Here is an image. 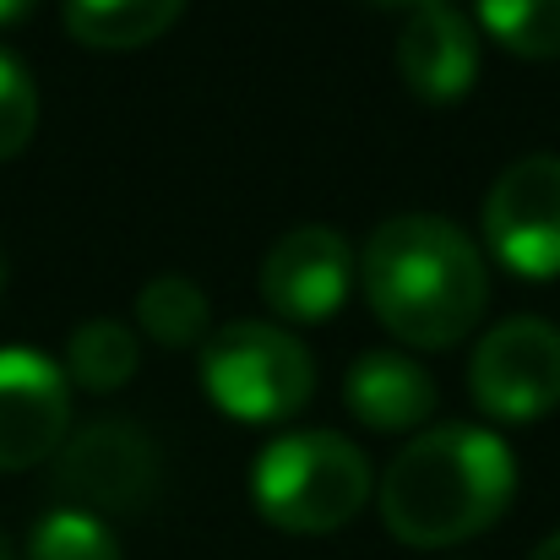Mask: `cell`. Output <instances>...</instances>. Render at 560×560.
Listing matches in <instances>:
<instances>
[{
	"label": "cell",
	"instance_id": "obj_6",
	"mask_svg": "<svg viewBox=\"0 0 560 560\" xmlns=\"http://www.w3.org/2000/svg\"><path fill=\"white\" fill-rule=\"evenodd\" d=\"M159 446L142 424L131 419H98L82 424L77 435H66V446L55 452V490L93 512V517H115V512H137L153 501L159 490Z\"/></svg>",
	"mask_w": 560,
	"mask_h": 560
},
{
	"label": "cell",
	"instance_id": "obj_11",
	"mask_svg": "<svg viewBox=\"0 0 560 560\" xmlns=\"http://www.w3.org/2000/svg\"><path fill=\"white\" fill-rule=\"evenodd\" d=\"M343 402L365 430L402 435L435 413V375L402 349H371L343 375Z\"/></svg>",
	"mask_w": 560,
	"mask_h": 560
},
{
	"label": "cell",
	"instance_id": "obj_10",
	"mask_svg": "<svg viewBox=\"0 0 560 560\" xmlns=\"http://www.w3.org/2000/svg\"><path fill=\"white\" fill-rule=\"evenodd\" d=\"M397 71L413 98L457 104L479 82V33L457 5H419L397 27Z\"/></svg>",
	"mask_w": 560,
	"mask_h": 560
},
{
	"label": "cell",
	"instance_id": "obj_15",
	"mask_svg": "<svg viewBox=\"0 0 560 560\" xmlns=\"http://www.w3.org/2000/svg\"><path fill=\"white\" fill-rule=\"evenodd\" d=\"M479 27L517 60H560V0H479Z\"/></svg>",
	"mask_w": 560,
	"mask_h": 560
},
{
	"label": "cell",
	"instance_id": "obj_7",
	"mask_svg": "<svg viewBox=\"0 0 560 560\" xmlns=\"http://www.w3.org/2000/svg\"><path fill=\"white\" fill-rule=\"evenodd\" d=\"M485 245H490V256L506 272H517L528 283L560 278V159L556 153L517 159L512 170L495 175V186L485 196Z\"/></svg>",
	"mask_w": 560,
	"mask_h": 560
},
{
	"label": "cell",
	"instance_id": "obj_12",
	"mask_svg": "<svg viewBox=\"0 0 560 560\" xmlns=\"http://www.w3.org/2000/svg\"><path fill=\"white\" fill-rule=\"evenodd\" d=\"M186 0H66V33L82 49L126 55L164 38L180 22Z\"/></svg>",
	"mask_w": 560,
	"mask_h": 560
},
{
	"label": "cell",
	"instance_id": "obj_1",
	"mask_svg": "<svg viewBox=\"0 0 560 560\" xmlns=\"http://www.w3.org/2000/svg\"><path fill=\"white\" fill-rule=\"evenodd\" d=\"M360 283L375 322L408 349H457L490 305L479 245L441 212H397L360 250Z\"/></svg>",
	"mask_w": 560,
	"mask_h": 560
},
{
	"label": "cell",
	"instance_id": "obj_21",
	"mask_svg": "<svg viewBox=\"0 0 560 560\" xmlns=\"http://www.w3.org/2000/svg\"><path fill=\"white\" fill-rule=\"evenodd\" d=\"M0 560H16V556H11V550H5V545H0Z\"/></svg>",
	"mask_w": 560,
	"mask_h": 560
},
{
	"label": "cell",
	"instance_id": "obj_16",
	"mask_svg": "<svg viewBox=\"0 0 560 560\" xmlns=\"http://www.w3.org/2000/svg\"><path fill=\"white\" fill-rule=\"evenodd\" d=\"M27 560H126L120 539L109 534L104 517L82 506H55L33 523L27 534Z\"/></svg>",
	"mask_w": 560,
	"mask_h": 560
},
{
	"label": "cell",
	"instance_id": "obj_2",
	"mask_svg": "<svg viewBox=\"0 0 560 560\" xmlns=\"http://www.w3.org/2000/svg\"><path fill=\"white\" fill-rule=\"evenodd\" d=\"M381 523L408 550H452L490 534L517 495V457L485 424L419 430L381 474Z\"/></svg>",
	"mask_w": 560,
	"mask_h": 560
},
{
	"label": "cell",
	"instance_id": "obj_5",
	"mask_svg": "<svg viewBox=\"0 0 560 560\" xmlns=\"http://www.w3.org/2000/svg\"><path fill=\"white\" fill-rule=\"evenodd\" d=\"M468 392L495 424H534L560 402V327L512 316L490 327L468 360Z\"/></svg>",
	"mask_w": 560,
	"mask_h": 560
},
{
	"label": "cell",
	"instance_id": "obj_3",
	"mask_svg": "<svg viewBox=\"0 0 560 560\" xmlns=\"http://www.w3.org/2000/svg\"><path fill=\"white\" fill-rule=\"evenodd\" d=\"M375 495L371 457L338 430H289L272 435L250 463L256 512L300 539L349 528Z\"/></svg>",
	"mask_w": 560,
	"mask_h": 560
},
{
	"label": "cell",
	"instance_id": "obj_19",
	"mask_svg": "<svg viewBox=\"0 0 560 560\" xmlns=\"http://www.w3.org/2000/svg\"><path fill=\"white\" fill-rule=\"evenodd\" d=\"M528 560H560V534H550V539H545V545H539Z\"/></svg>",
	"mask_w": 560,
	"mask_h": 560
},
{
	"label": "cell",
	"instance_id": "obj_18",
	"mask_svg": "<svg viewBox=\"0 0 560 560\" xmlns=\"http://www.w3.org/2000/svg\"><path fill=\"white\" fill-rule=\"evenodd\" d=\"M33 5H38V0H0V27H5V22H22Z\"/></svg>",
	"mask_w": 560,
	"mask_h": 560
},
{
	"label": "cell",
	"instance_id": "obj_20",
	"mask_svg": "<svg viewBox=\"0 0 560 560\" xmlns=\"http://www.w3.org/2000/svg\"><path fill=\"white\" fill-rule=\"evenodd\" d=\"M375 5H408V11H419V5H452V0H375Z\"/></svg>",
	"mask_w": 560,
	"mask_h": 560
},
{
	"label": "cell",
	"instance_id": "obj_14",
	"mask_svg": "<svg viewBox=\"0 0 560 560\" xmlns=\"http://www.w3.org/2000/svg\"><path fill=\"white\" fill-rule=\"evenodd\" d=\"M137 327L153 343H164V349H190V343H207L212 305H207V294H201L196 278H186V272H159L137 294Z\"/></svg>",
	"mask_w": 560,
	"mask_h": 560
},
{
	"label": "cell",
	"instance_id": "obj_13",
	"mask_svg": "<svg viewBox=\"0 0 560 560\" xmlns=\"http://www.w3.org/2000/svg\"><path fill=\"white\" fill-rule=\"evenodd\" d=\"M142 365V343L120 316H93L66 338V381L82 392H120Z\"/></svg>",
	"mask_w": 560,
	"mask_h": 560
},
{
	"label": "cell",
	"instance_id": "obj_17",
	"mask_svg": "<svg viewBox=\"0 0 560 560\" xmlns=\"http://www.w3.org/2000/svg\"><path fill=\"white\" fill-rule=\"evenodd\" d=\"M33 131H38V82L11 49H0V164L22 159Z\"/></svg>",
	"mask_w": 560,
	"mask_h": 560
},
{
	"label": "cell",
	"instance_id": "obj_8",
	"mask_svg": "<svg viewBox=\"0 0 560 560\" xmlns=\"http://www.w3.org/2000/svg\"><path fill=\"white\" fill-rule=\"evenodd\" d=\"M354 278H360V261H354L349 240L327 223H300V229L278 234L272 250L261 256V300L272 316H283L294 327L332 322L343 311Z\"/></svg>",
	"mask_w": 560,
	"mask_h": 560
},
{
	"label": "cell",
	"instance_id": "obj_22",
	"mask_svg": "<svg viewBox=\"0 0 560 560\" xmlns=\"http://www.w3.org/2000/svg\"><path fill=\"white\" fill-rule=\"evenodd\" d=\"M0 289H5V261H0Z\"/></svg>",
	"mask_w": 560,
	"mask_h": 560
},
{
	"label": "cell",
	"instance_id": "obj_9",
	"mask_svg": "<svg viewBox=\"0 0 560 560\" xmlns=\"http://www.w3.org/2000/svg\"><path fill=\"white\" fill-rule=\"evenodd\" d=\"M71 435V381L38 349H0V474L55 457Z\"/></svg>",
	"mask_w": 560,
	"mask_h": 560
},
{
	"label": "cell",
	"instance_id": "obj_4",
	"mask_svg": "<svg viewBox=\"0 0 560 560\" xmlns=\"http://www.w3.org/2000/svg\"><path fill=\"white\" fill-rule=\"evenodd\" d=\"M201 392L240 424H283L316 397L311 349L278 322H229L201 343Z\"/></svg>",
	"mask_w": 560,
	"mask_h": 560
}]
</instances>
